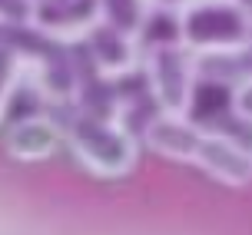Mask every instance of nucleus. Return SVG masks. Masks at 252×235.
Masks as SVG:
<instances>
[{
	"label": "nucleus",
	"mask_w": 252,
	"mask_h": 235,
	"mask_svg": "<svg viewBox=\"0 0 252 235\" xmlns=\"http://www.w3.org/2000/svg\"><path fill=\"white\" fill-rule=\"evenodd\" d=\"M143 143L166 159L192 162L222 186H249L252 182V149L219 129L192 123L189 116H163L156 113L143 126Z\"/></svg>",
	"instance_id": "f257e3e1"
},
{
	"label": "nucleus",
	"mask_w": 252,
	"mask_h": 235,
	"mask_svg": "<svg viewBox=\"0 0 252 235\" xmlns=\"http://www.w3.org/2000/svg\"><path fill=\"white\" fill-rule=\"evenodd\" d=\"M63 139L73 149V156L87 166L93 176L120 179L139 159V139L126 126L123 116H103L80 106L63 110Z\"/></svg>",
	"instance_id": "f03ea898"
},
{
	"label": "nucleus",
	"mask_w": 252,
	"mask_h": 235,
	"mask_svg": "<svg viewBox=\"0 0 252 235\" xmlns=\"http://www.w3.org/2000/svg\"><path fill=\"white\" fill-rule=\"evenodd\" d=\"M176 40L199 60L226 57L252 43V3L246 0H189L176 10Z\"/></svg>",
	"instance_id": "7ed1b4c3"
},
{
	"label": "nucleus",
	"mask_w": 252,
	"mask_h": 235,
	"mask_svg": "<svg viewBox=\"0 0 252 235\" xmlns=\"http://www.w3.org/2000/svg\"><path fill=\"white\" fill-rule=\"evenodd\" d=\"M143 76L156 113L163 116H189L196 83H199V57L179 40H159L143 50Z\"/></svg>",
	"instance_id": "20e7f679"
},
{
	"label": "nucleus",
	"mask_w": 252,
	"mask_h": 235,
	"mask_svg": "<svg viewBox=\"0 0 252 235\" xmlns=\"http://www.w3.org/2000/svg\"><path fill=\"white\" fill-rule=\"evenodd\" d=\"M76 47L83 50L87 63L96 73L110 76V80H123V76L136 73L139 66H143V47H139V40L126 37V33L100 24V20L83 33V40Z\"/></svg>",
	"instance_id": "39448f33"
},
{
	"label": "nucleus",
	"mask_w": 252,
	"mask_h": 235,
	"mask_svg": "<svg viewBox=\"0 0 252 235\" xmlns=\"http://www.w3.org/2000/svg\"><path fill=\"white\" fill-rule=\"evenodd\" d=\"M60 143H63V126L53 116H24L7 129V152L24 162L53 156Z\"/></svg>",
	"instance_id": "423d86ee"
},
{
	"label": "nucleus",
	"mask_w": 252,
	"mask_h": 235,
	"mask_svg": "<svg viewBox=\"0 0 252 235\" xmlns=\"http://www.w3.org/2000/svg\"><path fill=\"white\" fill-rule=\"evenodd\" d=\"M93 10H96L100 24L113 27L126 37L143 40L146 27H150L153 3L150 0H93Z\"/></svg>",
	"instance_id": "0eeeda50"
},
{
	"label": "nucleus",
	"mask_w": 252,
	"mask_h": 235,
	"mask_svg": "<svg viewBox=\"0 0 252 235\" xmlns=\"http://www.w3.org/2000/svg\"><path fill=\"white\" fill-rule=\"evenodd\" d=\"M24 73H27L24 53L13 47L10 40L0 37V119H3V113L10 106V99H13V93H17V87H20Z\"/></svg>",
	"instance_id": "6e6552de"
},
{
	"label": "nucleus",
	"mask_w": 252,
	"mask_h": 235,
	"mask_svg": "<svg viewBox=\"0 0 252 235\" xmlns=\"http://www.w3.org/2000/svg\"><path fill=\"white\" fill-rule=\"evenodd\" d=\"M40 0H0V27H33Z\"/></svg>",
	"instance_id": "1a4fd4ad"
},
{
	"label": "nucleus",
	"mask_w": 252,
	"mask_h": 235,
	"mask_svg": "<svg viewBox=\"0 0 252 235\" xmlns=\"http://www.w3.org/2000/svg\"><path fill=\"white\" fill-rule=\"evenodd\" d=\"M229 110H232V116L239 123L252 126V76L249 80H239L232 87V93H229Z\"/></svg>",
	"instance_id": "9d476101"
},
{
	"label": "nucleus",
	"mask_w": 252,
	"mask_h": 235,
	"mask_svg": "<svg viewBox=\"0 0 252 235\" xmlns=\"http://www.w3.org/2000/svg\"><path fill=\"white\" fill-rule=\"evenodd\" d=\"M156 10H169V13H176V10H183L189 0H150Z\"/></svg>",
	"instance_id": "9b49d317"
},
{
	"label": "nucleus",
	"mask_w": 252,
	"mask_h": 235,
	"mask_svg": "<svg viewBox=\"0 0 252 235\" xmlns=\"http://www.w3.org/2000/svg\"><path fill=\"white\" fill-rule=\"evenodd\" d=\"M83 0H40V7H57V10H63V7H80Z\"/></svg>",
	"instance_id": "f8f14e48"
},
{
	"label": "nucleus",
	"mask_w": 252,
	"mask_h": 235,
	"mask_svg": "<svg viewBox=\"0 0 252 235\" xmlns=\"http://www.w3.org/2000/svg\"><path fill=\"white\" fill-rule=\"evenodd\" d=\"M249 149H252V146H249Z\"/></svg>",
	"instance_id": "ddd939ff"
}]
</instances>
